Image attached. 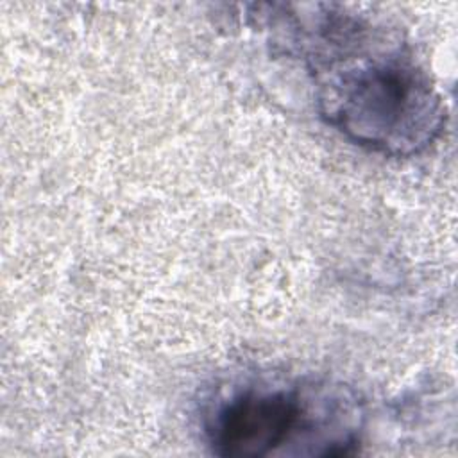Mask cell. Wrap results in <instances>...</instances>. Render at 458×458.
<instances>
[{
  "instance_id": "6da1fadb",
  "label": "cell",
  "mask_w": 458,
  "mask_h": 458,
  "mask_svg": "<svg viewBox=\"0 0 458 458\" xmlns=\"http://www.w3.org/2000/svg\"><path fill=\"white\" fill-rule=\"evenodd\" d=\"M286 27L315 89L320 116L360 147L386 156L428 148L445 125L442 97L397 32L335 5H283Z\"/></svg>"
},
{
  "instance_id": "7a4b0ae2",
  "label": "cell",
  "mask_w": 458,
  "mask_h": 458,
  "mask_svg": "<svg viewBox=\"0 0 458 458\" xmlns=\"http://www.w3.org/2000/svg\"><path fill=\"white\" fill-rule=\"evenodd\" d=\"M361 411L354 395L326 383L247 385L208 417L216 454L340 456L358 442Z\"/></svg>"
}]
</instances>
